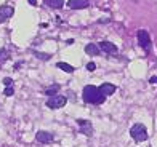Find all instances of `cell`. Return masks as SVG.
I'll use <instances>...</instances> for the list:
<instances>
[{
	"instance_id": "1",
	"label": "cell",
	"mask_w": 157,
	"mask_h": 147,
	"mask_svg": "<svg viewBox=\"0 0 157 147\" xmlns=\"http://www.w3.org/2000/svg\"><path fill=\"white\" fill-rule=\"evenodd\" d=\"M83 101L88 104H103L106 101V96H103L99 93V88L93 86V85H87L83 88Z\"/></svg>"
},
{
	"instance_id": "2",
	"label": "cell",
	"mask_w": 157,
	"mask_h": 147,
	"mask_svg": "<svg viewBox=\"0 0 157 147\" xmlns=\"http://www.w3.org/2000/svg\"><path fill=\"white\" fill-rule=\"evenodd\" d=\"M130 136L135 139V142H143L147 139V130L143 123H135L130 128Z\"/></svg>"
},
{
	"instance_id": "3",
	"label": "cell",
	"mask_w": 157,
	"mask_h": 147,
	"mask_svg": "<svg viewBox=\"0 0 157 147\" xmlns=\"http://www.w3.org/2000/svg\"><path fill=\"white\" fill-rule=\"evenodd\" d=\"M138 43L144 51H151V37H149V32L144 29H140L138 31Z\"/></svg>"
},
{
	"instance_id": "4",
	"label": "cell",
	"mask_w": 157,
	"mask_h": 147,
	"mask_svg": "<svg viewBox=\"0 0 157 147\" xmlns=\"http://www.w3.org/2000/svg\"><path fill=\"white\" fill-rule=\"evenodd\" d=\"M66 102H67V97L66 96L56 94V96H52L47 101V107H50V109H61V107L66 106Z\"/></svg>"
},
{
	"instance_id": "5",
	"label": "cell",
	"mask_w": 157,
	"mask_h": 147,
	"mask_svg": "<svg viewBox=\"0 0 157 147\" xmlns=\"http://www.w3.org/2000/svg\"><path fill=\"white\" fill-rule=\"evenodd\" d=\"M77 125H78V128H80L82 134H85V136H91V134H93V125H91V122L83 120V118H78Z\"/></svg>"
},
{
	"instance_id": "6",
	"label": "cell",
	"mask_w": 157,
	"mask_h": 147,
	"mask_svg": "<svg viewBox=\"0 0 157 147\" xmlns=\"http://www.w3.org/2000/svg\"><path fill=\"white\" fill-rule=\"evenodd\" d=\"M90 6V0H69L67 8L71 10H85Z\"/></svg>"
},
{
	"instance_id": "7",
	"label": "cell",
	"mask_w": 157,
	"mask_h": 147,
	"mask_svg": "<svg viewBox=\"0 0 157 147\" xmlns=\"http://www.w3.org/2000/svg\"><path fill=\"white\" fill-rule=\"evenodd\" d=\"M35 139H37L39 142H42V144H50V142H53L55 136L52 134V133H48V131H37Z\"/></svg>"
},
{
	"instance_id": "8",
	"label": "cell",
	"mask_w": 157,
	"mask_h": 147,
	"mask_svg": "<svg viewBox=\"0 0 157 147\" xmlns=\"http://www.w3.org/2000/svg\"><path fill=\"white\" fill-rule=\"evenodd\" d=\"M13 13H15V8H13V6H10V5L0 6V23H3V21H6L8 18H11Z\"/></svg>"
},
{
	"instance_id": "9",
	"label": "cell",
	"mask_w": 157,
	"mask_h": 147,
	"mask_svg": "<svg viewBox=\"0 0 157 147\" xmlns=\"http://www.w3.org/2000/svg\"><path fill=\"white\" fill-rule=\"evenodd\" d=\"M99 46V50H101L103 53H106V54H114V53H117V46L114 45V43H111V42H101V43L98 45Z\"/></svg>"
},
{
	"instance_id": "10",
	"label": "cell",
	"mask_w": 157,
	"mask_h": 147,
	"mask_svg": "<svg viewBox=\"0 0 157 147\" xmlns=\"http://www.w3.org/2000/svg\"><path fill=\"white\" fill-rule=\"evenodd\" d=\"M116 85H112V83H103L101 86H99V93H101L103 96H111V94H114L116 93Z\"/></svg>"
},
{
	"instance_id": "11",
	"label": "cell",
	"mask_w": 157,
	"mask_h": 147,
	"mask_svg": "<svg viewBox=\"0 0 157 147\" xmlns=\"http://www.w3.org/2000/svg\"><path fill=\"white\" fill-rule=\"evenodd\" d=\"M85 53L90 54V56H96V54L101 53V50H99V46H98V45H95V43H88L87 46H85Z\"/></svg>"
},
{
	"instance_id": "12",
	"label": "cell",
	"mask_w": 157,
	"mask_h": 147,
	"mask_svg": "<svg viewBox=\"0 0 157 147\" xmlns=\"http://www.w3.org/2000/svg\"><path fill=\"white\" fill-rule=\"evenodd\" d=\"M45 3L50 6V8H53V10H59V8H63L64 0H47Z\"/></svg>"
},
{
	"instance_id": "13",
	"label": "cell",
	"mask_w": 157,
	"mask_h": 147,
	"mask_svg": "<svg viewBox=\"0 0 157 147\" xmlns=\"http://www.w3.org/2000/svg\"><path fill=\"white\" fill-rule=\"evenodd\" d=\"M59 85H52V86H48L47 90H45V94L47 96H50V97H52V96H56V94H58V91H59Z\"/></svg>"
},
{
	"instance_id": "14",
	"label": "cell",
	"mask_w": 157,
	"mask_h": 147,
	"mask_svg": "<svg viewBox=\"0 0 157 147\" xmlns=\"http://www.w3.org/2000/svg\"><path fill=\"white\" fill-rule=\"evenodd\" d=\"M56 66H58V69H61V71L67 72V74H72V72H74V67L71 66V64H67V62H63V61H61V62H58Z\"/></svg>"
},
{
	"instance_id": "15",
	"label": "cell",
	"mask_w": 157,
	"mask_h": 147,
	"mask_svg": "<svg viewBox=\"0 0 157 147\" xmlns=\"http://www.w3.org/2000/svg\"><path fill=\"white\" fill-rule=\"evenodd\" d=\"M34 54L37 56L39 59H44V61H48L50 58H52V56H50V54H47V53H39V51H34Z\"/></svg>"
},
{
	"instance_id": "16",
	"label": "cell",
	"mask_w": 157,
	"mask_h": 147,
	"mask_svg": "<svg viewBox=\"0 0 157 147\" xmlns=\"http://www.w3.org/2000/svg\"><path fill=\"white\" fill-rule=\"evenodd\" d=\"M8 59V51L6 50H0V62H3Z\"/></svg>"
},
{
	"instance_id": "17",
	"label": "cell",
	"mask_w": 157,
	"mask_h": 147,
	"mask_svg": "<svg viewBox=\"0 0 157 147\" xmlns=\"http://www.w3.org/2000/svg\"><path fill=\"white\" fill-rule=\"evenodd\" d=\"M13 93H15L13 86H6V88H5V91H3V94H5V96H13Z\"/></svg>"
},
{
	"instance_id": "18",
	"label": "cell",
	"mask_w": 157,
	"mask_h": 147,
	"mask_svg": "<svg viewBox=\"0 0 157 147\" xmlns=\"http://www.w3.org/2000/svg\"><path fill=\"white\" fill-rule=\"evenodd\" d=\"M3 85L5 86H11L13 85V80L10 79V77H5V79H3Z\"/></svg>"
},
{
	"instance_id": "19",
	"label": "cell",
	"mask_w": 157,
	"mask_h": 147,
	"mask_svg": "<svg viewBox=\"0 0 157 147\" xmlns=\"http://www.w3.org/2000/svg\"><path fill=\"white\" fill-rule=\"evenodd\" d=\"M87 69H88L90 72H93L95 69H96V64H95V62H88V64H87Z\"/></svg>"
},
{
	"instance_id": "20",
	"label": "cell",
	"mask_w": 157,
	"mask_h": 147,
	"mask_svg": "<svg viewBox=\"0 0 157 147\" xmlns=\"http://www.w3.org/2000/svg\"><path fill=\"white\" fill-rule=\"evenodd\" d=\"M149 83H152V85H157V77H151V79H149Z\"/></svg>"
},
{
	"instance_id": "21",
	"label": "cell",
	"mask_w": 157,
	"mask_h": 147,
	"mask_svg": "<svg viewBox=\"0 0 157 147\" xmlns=\"http://www.w3.org/2000/svg\"><path fill=\"white\" fill-rule=\"evenodd\" d=\"M111 19H108V18H103V19H99V23H109Z\"/></svg>"
},
{
	"instance_id": "22",
	"label": "cell",
	"mask_w": 157,
	"mask_h": 147,
	"mask_svg": "<svg viewBox=\"0 0 157 147\" xmlns=\"http://www.w3.org/2000/svg\"><path fill=\"white\" fill-rule=\"evenodd\" d=\"M29 3L31 5H37V0H29Z\"/></svg>"
}]
</instances>
